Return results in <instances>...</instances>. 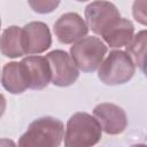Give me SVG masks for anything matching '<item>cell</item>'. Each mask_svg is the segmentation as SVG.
Listing matches in <instances>:
<instances>
[{"mask_svg": "<svg viewBox=\"0 0 147 147\" xmlns=\"http://www.w3.org/2000/svg\"><path fill=\"white\" fill-rule=\"evenodd\" d=\"M61 0H28L31 9L38 14H49L54 11Z\"/></svg>", "mask_w": 147, "mask_h": 147, "instance_id": "15", "label": "cell"}, {"mask_svg": "<svg viewBox=\"0 0 147 147\" xmlns=\"http://www.w3.org/2000/svg\"><path fill=\"white\" fill-rule=\"evenodd\" d=\"M1 84L11 94H21L29 88L26 75L22 62H8L2 68Z\"/></svg>", "mask_w": 147, "mask_h": 147, "instance_id": "11", "label": "cell"}, {"mask_svg": "<svg viewBox=\"0 0 147 147\" xmlns=\"http://www.w3.org/2000/svg\"><path fill=\"white\" fill-rule=\"evenodd\" d=\"M51 70L52 84L59 87H67L76 83L79 77V70L72 61L70 54L62 49H55L46 55Z\"/></svg>", "mask_w": 147, "mask_h": 147, "instance_id": "6", "label": "cell"}, {"mask_svg": "<svg viewBox=\"0 0 147 147\" xmlns=\"http://www.w3.org/2000/svg\"><path fill=\"white\" fill-rule=\"evenodd\" d=\"M146 30L139 31L133 36L132 40L125 46L126 53L132 59L133 63L138 65L142 71H145V55H146Z\"/></svg>", "mask_w": 147, "mask_h": 147, "instance_id": "14", "label": "cell"}, {"mask_svg": "<svg viewBox=\"0 0 147 147\" xmlns=\"http://www.w3.org/2000/svg\"><path fill=\"white\" fill-rule=\"evenodd\" d=\"M23 51L25 55H38L52 46V36L46 23L33 21L22 28Z\"/></svg>", "mask_w": 147, "mask_h": 147, "instance_id": "7", "label": "cell"}, {"mask_svg": "<svg viewBox=\"0 0 147 147\" xmlns=\"http://www.w3.org/2000/svg\"><path fill=\"white\" fill-rule=\"evenodd\" d=\"M121 17L117 7L106 0L93 1L85 8V22L87 28L100 37Z\"/></svg>", "mask_w": 147, "mask_h": 147, "instance_id": "5", "label": "cell"}, {"mask_svg": "<svg viewBox=\"0 0 147 147\" xmlns=\"http://www.w3.org/2000/svg\"><path fill=\"white\" fill-rule=\"evenodd\" d=\"M6 106H7V102H6V98L0 93V118L2 117V115L5 114V110H6Z\"/></svg>", "mask_w": 147, "mask_h": 147, "instance_id": "17", "label": "cell"}, {"mask_svg": "<svg viewBox=\"0 0 147 147\" xmlns=\"http://www.w3.org/2000/svg\"><path fill=\"white\" fill-rule=\"evenodd\" d=\"M93 115L101 125L103 132L110 136H116L127 126V116L123 108L117 105L103 102L94 107Z\"/></svg>", "mask_w": 147, "mask_h": 147, "instance_id": "8", "label": "cell"}, {"mask_svg": "<svg viewBox=\"0 0 147 147\" xmlns=\"http://www.w3.org/2000/svg\"><path fill=\"white\" fill-rule=\"evenodd\" d=\"M21 62L25 70L29 88L39 91L47 87L52 80V70L46 56L30 55Z\"/></svg>", "mask_w": 147, "mask_h": 147, "instance_id": "10", "label": "cell"}, {"mask_svg": "<svg viewBox=\"0 0 147 147\" xmlns=\"http://www.w3.org/2000/svg\"><path fill=\"white\" fill-rule=\"evenodd\" d=\"M133 16L137 22L146 25V14H145V0H136L133 3Z\"/></svg>", "mask_w": 147, "mask_h": 147, "instance_id": "16", "label": "cell"}, {"mask_svg": "<svg viewBox=\"0 0 147 147\" xmlns=\"http://www.w3.org/2000/svg\"><path fill=\"white\" fill-rule=\"evenodd\" d=\"M64 136V124L52 116L34 119L21 136V147H57Z\"/></svg>", "mask_w": 147, "mask_h": 147, "instance_id": "1", "label": "cell"}, {"mask_svg": "<svg viewBox=\"0 0 147 147\" xmlns=\"http://www.w3.org/2000/svg\"><path fill=\"white\" fill-rule=\"evenodd\" d=\"M87 32L86 22L77 13H65L54 23V33L61 44H74L87 36Z\"/></svg>", "mask_w": 147, "mask_h": 147, "instance_id": "9", "label": "cell"}, {"mask_svg": "<svg viewBox=\"0 0 147 147\" xmlns=\"http://www.w3.org/2000/svg\"><path fill=\"white\" fill-rule=\"evenodd\" d=\"M0 53L9 59L25 55L22 41V28L11 25L7 28L0 37Z\"/></svg>", "mask_w": 147, "mask_h": 147, "instance_id": "13", "label": "cell"}, {"mask_svg": "<svg viewBox=\"0 0 147 147\" xmlns=\"http://www.w3.org/2000/svg\"><path fill=\"white\" fill-rule=\"evenodd\" d=\"M0 29H1V18H0Z\"/></svg>", "mask_w": 147, "mask_h": 147, "instance_id": "20", "label": "cell"}, {"mask_svg": "<svg viewBox=\"0 0 147 147\" xmlns=\"http://www.w3.org/2000/svg\"><path fill=\"white\" fill-rule=\"evenodd\" d=\"M136 72V64L124 51H111L98 68L99 79L109 86L122 85L131 80Z\"/></svg>", "mask_w": 147, "mask_h": 147, "instance_id": "3", "label": "cell"}, {"mask_svg": "<svg viewBox=\"0 0 147 147\" xmlns=\"http://www.w3.org/2000/svg\"><path fill=\"white\" fill-rule=\"evenodd\" d=\"M107 52V45L100 38L85 36L74 42L70 48V56L78 69L84 72H93L99 68Z\"/></svg>", "mask_w": 147, "mask_h": 147, "instance_id": "4", "label": "cell"}, {"mask_svg": "<svg viewBox=\"0 0 147 147\" xmlns=\"http://www.w3.org/2000/svg\"><path fill=\"white\" fill-rule=\"evenodd\" d=\"M134 36V25L127 20L121 17L110 29L102 33L103 41L111 48H121L126 46Z\"/></svg>", "mask_w": 147, "mask_h": 147, "instance_id": "12", "label": "cell"}, {"mask_svg": "<svg viewBox=\"0 0 147 147\" xmlns=\"http://www.w3.org/2000/svg\"><path fill=\"white\" fill-rule=\"evenodd\" d=\"M2 145H15L13 141H10V140H6V139H3V140H0V146H2Z\"/></svg>", "mask_w": 147, "mask_h": 147, "instance_id": "18", "label": "cell"}, {"mask_svg": "<svg viewBox=\"0 0 147 147\" xmlns=\"http://www.w3.org/2000/svg\"><path fill=\"white\" fill-rule=\"evenodd\" d=\"M102 137L98 119L87 113H76L67 122L64 132L65 147H90L96 145Z\"/></svg>", "mask_w": 147, "mask_h": 147, "instance_id": "2", "label": "cell"}, {"mask_svg": "<svg viewBox=\"0 0 147 147\" xmlns=\"http://www.w3.org/2000/svg\"><path fill=\"white\" fill-rule=\"evenodd\" d=\"M76 1H79V2H84V1H87V0H76Z\"/></svg>", "mask_w": 147, "mask_h": 147, "instance_id": "19", "label": "cell"}]
</instances>
